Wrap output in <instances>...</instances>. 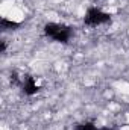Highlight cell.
<instances>
[{"label":"cell","mask_w":129,"mask_h":130,"mask_svg":"<svg viewBox=\"0 0 129 130\" xmlns=\"http://www.w3.org/2000/svg\"><path fill=\"white\" fill-rule=\"evenodd\" d=\"M109 21V15L105 14L103 11L97 9V8H93L87 12L85 15V24L87 26H91V27H96V26H100V24H105Z\"/></svg>","instance_id":"2"},{"label":"cell","mask_w":129,"mask_h":130,"mask_svg":"<svg viewBox=\"0 0 129 130\" xmlns=\"http://www.w3.org/2000/svg\"><path fill=\"white\" fill-rule=\"evenodd\" d=\"M44 33L50 38H53L55 41H59V42H65L68 41V38L71 36V30L65 26L61 24H56V23H49L46 24L44 27Z\"/></svg>","instance_id":"1"}]
</instances>
